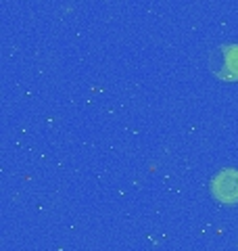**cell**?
Wrapping results in <instances>:
<instances>
[{"label":"cell","mask_w":238,"mask_h":251,"mask_svg":"<svg viewBox=\"0 0 238 251\" xmlns=\"http://www.w3.org/2000/svg\"><path fill=\"white\" fill-rule=\"evenodd\" d=\"M209 69L221 80H238V46H219L209 54Z\"/></svg>","instance_id":"cell-1"},{"label":"cell","mask_w":238,"mask_h":251,"mask_svg":"<svg viewBox=\"0 0 238 251\" xmlns=\"http://www.w3.org/2000/svg\"><path fill=\"white\" fill-rule=\"evenodd\" d=\"M211 191L221 203H238V170H221L213 178Z\"/></svg>","instance_id":"cell-2"}]
</instances>
